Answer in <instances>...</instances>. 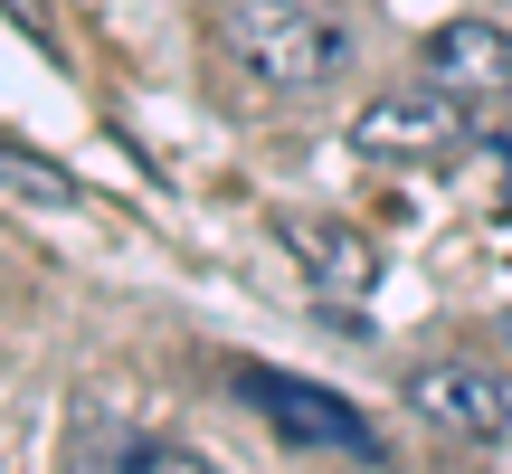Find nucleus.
<instances>
[{
  "label": "nucleus",
  "instance_id": "obj_1",
  "mask_svg": "<svg viewBox=\"0 0 512 474\" xmlns=\"http://www.w3.org/2000/svg\"><path fill=\"white\" fill-rule=\"evenodd\" d=\"M219 57L256 95H313L351 67V29L304 0H228L219 10Z\"/></svg>",
  "mask_w": 512,
  "mask_h": 474
},
{
  "label": "nucleus",
  "instance_id": "obj_5",
  "mask_svg": "<svg viewBox=\"0 0 512 474\" xmlns=\"http://www.w3.org/2000/svg\"><path fill=\"white\" fill-rule=\"evenodd\" d=\"M238 389L247 399H266V418L285 427V437H313V446H351V456H370V427L351 418L332 389H313V380H285V370H238Z\"/></svg>",
  "mask_w": 512,
  "mask_h": 474
},
{
  "label": "nucleus",
  "instance_id": "obj_3",
  "mask_svg": "<svg viewBox=\"0 0 512 474\" xmlns=\"http://www.w3.org/2000/svg\"><path fill=\"white\" fill-rule=\"evenodd\" d=\"M418 67H427V86H446L456 105H494V95H512V29L503 19H437Z\"/></svg>",
  "mask_w": 512,
  "mask_h": 474
},
{
  "label": "nucleus",
  "instance_id": "obj_4",
  "mask_svg": "<svg viewBox=\"0 0 512 474\" xmlns=\"http://www.w3.org/2000/svg\"><path fill=\"white\" fill-rule=\"evenodd\" d=\"M285 247H294V266H304V285L313 294H332V304H351V294H370L380 285V237H361V228H342V219H285Z\"/></svg>",
  "mask_w": 512,
  "mask_h": 474
},
{
  "label": "nucleus",
  "instance_id": "obj_8",
  "mask_svg": "<svg viewBox=\"0 0 512 474\" xmlns=\"http://www.w3.org/2000/svg\"><path fill=\"white\" fill-rule=\"evenodd\" d=\"M105 474H219V465H209L200 446H171V437H133V446H124V456H114Z\"/></svg>",
  "mask_w": 512,
  "mask_h": 474
},
{
  "label": "nucleus",
  "instance_id": "obj_7",
  "mask_svg": "<svg viewBox=\"0 0 512 474\" xmlns=\"http://www.w3.org/2000/svg\"><path fill=\"white\" fill-rule=\"evenodd\" d=\"M0 190H19V200H38V209H67V200H76V171L0 133Z\"/></svg>",
  "mask_w": 512,
  "mask_h": 474
},
{
  "label": "nucleus",
  "instance_id": "obj_6",
  "mask_svg": "<svg viewBox=\"0 0 512 474\" xmlns=\"http://www.w3.org/2000/svg\"><path fill=\"white\" fill-rule=\"evenodd\" d=\"M456 124H465V105L446 86H427V95H380V105L361 114V152H389V162H427V152H446L456 143Z\"/></svg>",
  "mask_w": 512,
  "mask_h": 474
},
{
  "label": "nucleus",
  "instance_id": "obj_2",
  "mask_svg": "<svg viewBox=\"0 0 512 474\" xmlns=\"http://www.w3.org/2000/svg\"><path fill=\"white\" fill-rule=\"evenodd\" d=\"M408 408L456 446H503L512 437V380L484 361H418L408 370Z\"/></svg>",
  "mask_w": 512,
  "mask_h": 474
}]
</instances>
